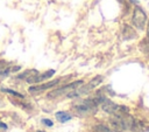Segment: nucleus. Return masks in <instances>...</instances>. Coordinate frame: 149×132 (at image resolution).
I'll return each instance as SVG.
<instances>
[{
    "label": "nucleus",
    "instance_id": "0eeeda50",
    "mask_svg": "<svg viewBox=\"0 0 149 132\" xmlns=\"http://www.w3.org/2000/svg\"><path fill=\"white\" fill-rule=\"evenodd\" d=\"M19 69H20V67H10L7 62L0 61V74L1 75H7V74H9L12 71H16Z\"/></svg>",
    "mask_w": 149,
    "mask_h": 132
},
{
    "label": "nucleus",
    "instance_id": "423d86ee",
    "mask_svg": "<svg viewBox=\"0 0 149 132\" xmlns=\"http://www.w3.org/2000/svg\"><path fill=\"white\" fill-rule=\"evenodd\" d=\"M55 74V70H48V71H45V72H43V74H40V72H37L33 78H31V81H30V83H37V82H43V81H45V79H48L49 77H51L52 75Z\"/></svg>",
    "mask_w": 149,
    "mask_h": 132
},
{
    "label": "nucleus",
    "instance_id": "39448f33",
    "mask_svg": "<svg viewBox=\"0 0 149 132\" xmlns=\"http://www.w3.org/2000/svg\"><path fill=\"white\" fill-rule=\"evenodd\" d=\"M70 78V76H65V77H59V78H56L51 82H48V83H44V84H40V85H33L29 88V92L30 93H37V92H41V91H44V90H48L50 88H54L55 85H57L58 83H61L62 81H65Z\"/></svg>",
    "mask_w": 149,
    "mask_h": 132
},
{
    "label": "nucleus",
    "instance_id": "1a4fd4ad",
    "mask_svg": "<svg viewBox=\"0 0 149 132\" xmlns=\"http://www.w3.org/2000/svg\"><path fill=\"white\" fill-rule=\"evenodd\" d=\"M123 35L128 40V39H134L136 36V33H135V30L132 27H129L128 25H125V27H123Z\"/></svg>",
    "mask_w": 149,
    "mask_h": 132
},
{
    "label": "nucleus",
    "instance_id": "ddd939ff",
    "mask_svg": "<svg viewBox=\"0 0 149 132\" xmlns=\"http://www.w3.org/2000/svg\"><path fill=\"white\" fill-rule=\"evenodd\" d=\"M42 123L45 124L47 126H52V125H54V123H52L51 120H49L48 118H43V119H42Z\"/></svg>",
    "mask_w": 149,
    "mask_h": 132
},
{
    "label": "nucleus",
    "instance_id": "4468645a",
    "mask_svg": "<svg viewBox=\"0 0 149 132\" xmlns=\"http://www.w3.org/2000/svg\"><path fill=\"white\" fill-rule=\"evenodd\" d=\"M146 39L149 40V21H148V23H147V35H146Z\"/></svg>",
    "mask_w": 149,
    "mask_h": 132
},
{
    "label": "nucleus",
    "instance_id": "dca6fc26",
    "mask_svg": "<svg viewBox=\"0 0 149 132\" xmlns=\"http://www.w3.org/2000/svg\"><path fill=\"white\" fill-rule=\"evenodd\" d=\"M37 132H44V131H37Z\"/></svg>",
    "mask_w": 149,
    "mask_h": 132
},
{
    "label": "nucleus",
    "instance_id": "20e7f679",
    "mask_svg": "<svg viewBox=\"0 0 149 132\" xmlns=\"http://www.w3.org/2000/svg\"><path fill=\"white\" fill-rule=\"evenodd\" d=\"M84 83V81H76V82H72V83H69L64 86H61L54 91H50L48 93V97L49 98H56V97H59V96H64V95H69L70 92L74 91L77 88H79L81 84Z\"/></svg>",
    "mask_w": 149,
    "mask_h": 132
},
{
    "label": "nucleus",
    "instance_id": "f8f14e48",
    "mask_svg": "<svg viewBox=\"0 0 149 132\" xmlns=\"http://www.w3.org/2000/svg\"><path fill=\"white\" fill-rule=\"evenodd\" d=\"M2 91L3 92H8V93H12V95H14V96H17V97H23L21 93H19V92H16V91H14V90H10V89H2Z\"/></svg>",
    "mask_w": 149,
    "mask_h": 132
},
{
    "label": "nucleus",
    "instance_id": "7ed1b4c3",
    "mask_svg": "<svg viewBox=\"0 0 149 132\" xmlns=\"http://www.w3.org/2000/svg\"><path fill=\"white\" fill-rule=\"evenodd\" d=\"M147 21H148V16H147V13L140 7V6H136L134 8V12H133V16H132V23L135 28H137L139 30H143L146 25H147Z\"/></svg>",
    "mask_w": 149,
    "mask_h": 132
},
{
    "label": "nucleus",
    "instance_id": "f03ea898",
    "mask_svg": "<svg viewBox=\"0 0 149 132\" xmlns=\"http://www.w3.org/2000/svg\"><path fill=\"white\" fill-rule=\"evenodd\" d=\"M102 79H104V77L102 76H95V77H93L87 84H81L80 85V88H77L74 91H72V92H70L68 96L69 97H79V96H81V95H85V93H87V92H90L92 89H94L95 86H98L101 82H102Z\"/></svg>",
    "mask_w": 149,
    "mask_h": 132
},
{
    "label": "nucleus",
    "instance_id": "9d476101",
    "mask_svg": "<svg viewBox=\"0 0 149 132\" xmlns=\"http://www.w3.org/2000/svg\"><path fill=\"white\" fill-rule=\"evenodd\" d=\"M139 47L143 54H149V40L148 39L144 37L143 40H141V42L139 43Z\"/></svg>",
    "mask_w": 149,
    "mask_h": 132
},
{
    "label": "nucleus",
    "instance_id": "f257e3e1",
    "mask_svg": "<svg viewBox=\"0 0 149 132\" xmlns=\"http://www.w3.org/2000/svg\"><path fill=\"white\" fill-rule=\"evenodd\" d=\"M100 103V98L98 99H81V100H77L72 104V109L78 113V114H90V113H94L98 109V105Z\"/></svg>",
    "mask_w": 149,
    "mask_h": 132
},
{
    "label": "nucleus",
    "instance_id": "6e6552de",
    "mask_svg": "<svg viewBox=\"0 0 149 132\" xmlns=\"http://www.w3.org/2000/svg\"><path fill=\"white\" fill-rule=\"evenodd\" d=\"M55 117L59 123H66L71 119V114L66 111H58L55 113Z\"/></svg>",
    "mask_w": 149,
    "mask_h": 132
},
{
    "label": "nucleus",
    "instance_id": "2eb2a0df",
    "mask_svg": "<svg viewBox=\"0 0 149 132\" xmlns=\"http://www.w3.org/2000/svg\"><path fill=\"white\" fill-rule=\"evenodd\" d=\"M0 128H7V125L5 123H1L0 121Z\"/></svg>",
    "mask_w": 149,
    "mask_h": 132
},
{
    "label": "nucleus",
    "instance_id": "9b49d317",
    "mask_svg": "<svg viewBox=\"0 0 149 132\" xmlns=\"http://www.w3.org/2000/svg\"><path fill=\"white\" fill-rule=\"evenodd\" d=\"M95 130H97V132H116V131L109 130L108 127H106V126H104V125H98V126L95 127Z\"/></svg>",
    "mask_w": 149,
    "mask_h": 132
}]
</instances>
